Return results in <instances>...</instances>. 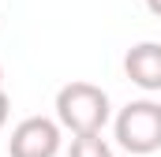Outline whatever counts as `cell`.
Listing matches in <instances>:
<instances>
[{
	"mask_svg": "<svg viewBox=\"0 0 161 157\" xmlns=\"http://www.w3.org/2000/svg\"><path fill=\"white\" fill-rule=\"evenodd\" d=\"M64 142V127L49 116H26L11 127L8 157H56Z\"/></svg>",
	"mask_w": 161,
	"mask_h": 157,
	"instance_id": "obj_3",
	"label": "cell"
},
{
	"mask_svg": "<svg viewBox=\"0 0 161 157\" xmlns=\"http://www.w3.org/2000/svg\"><path fill=\"white\" fill-rule=\"evenodd\" d=\"M0 90H4V68H0Z\"/></svg>",
	"mask_w": 161,
	"mask_h": 157,
	"instance_id": "obj_8",
	"label": "cell"
},
{
	"mask_svg": "<svg viewBox=\"0 0 161 157\" xmlns=\"http://www.w3.org/2000/svg\"><path fill=\"white\" fill-rule=\"evenodd\" d=\"M68 157H113V146L101 135H79V138H71Z\"/></svg>",
	"mask_w": 161,
	"mask_h": 157,
	"instance_id": "obj_5",
	"label": "cell"
},
{
	"mask_svg": "<svg viewBox=\"0 0 161 157\" xmlns=\"http://www.w3.org/2000/svg\"><path fill=\"white\" fill-rule=\"evenodd\" d=\"M109 120H113V101L101 86L75 78V82L56 90V123L64 131H71L75 138L79 135H101Z\"/></svg>",
	"mask_w": 161,
	"mask_h": 157,
	"instance_id": "obj_1",
	"label": "cell"
},
{
	"mask_svg": "<svg viewBox=\"0 0 161 157\" xmlns=\"http://www.w3.org/2000/svg\"><path fill=\"white\" fill-rule=\"evenodd\" d=\"M113 135L127 154L146 157L161 150V101L154 97H139L127 101L120 112L113 116Z\"/></svg>",
	"mask_w": 161,
	"mask_h": 157,
	"instance_id": "obj_2",
	"label": "cell"
},
{
	"mask_svg": "<svg viewBox=\"0 0 161 157\" xmlns=\"http://www.w3.org/2000/svg\"><path fill=\"white\" fill-rule=\"evenodd\" d=\"M146 8H150V15H158V19H161V0H146Z\"/></svg>",
	"mask_w": 161,
	"mask_h": 157,
	"instance_id": "obj_7",
	"label": "cell"
},
{
	"mask_svg": "<svg viewBox=\"0 0 161 157\" xmlns=\"http://www.w3.org/2000/svg\"><path fill=\"white\" fill-rule=\"evenodd\" d=\"M8 112H11V97L0 90V131H4V123H8Z\"/></svg>",
	"mask_w": 161,
	"mask_h": 157,
	"instance_id": "obj_6",
	"label": "cell"
},
{
	"mask_svg": "<svg viewBox=\"0 0 161 157\" xmlns=\"http://www.w3.org/2000/svg\"><path fill=\"white\" fill-rule=\"evenodd\" d=\"M124 75L146 94H161V41L131 45L124 56Z\"/></svg>",
	"mask_w": 161,
	"mask_h": 157,
	"instance_id": "obj_4",
	"label": "cell"
}]
</instances>
